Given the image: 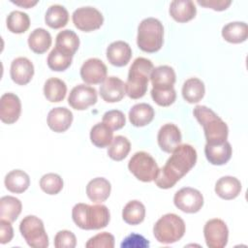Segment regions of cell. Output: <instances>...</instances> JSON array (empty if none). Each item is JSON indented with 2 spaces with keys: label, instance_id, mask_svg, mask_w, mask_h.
<instances>
[{
  "label": "cell",
  "instance_id": "cell-1",
  "mask_svg": "<svg viewBox=\"0 0 248 248\" xmlns=\"http://www.w3.org/2000/svg\"><path fill=\"white\" fill-rule=\"evenodd\" d=\"M197 151L190 144H179L166 162L165 166L159 169L155 179L156 185L161 189L173 187L196 164Z\"/></svg>",
  "mask_w": 248,
  "mask_h": 248
},
{
  "label": "cell",
  "instance_id": "cell-2",
  "mask_svg": "<svg viewBox=\"0 0 248 248\" xmlns=\"http://www.w3.org/2000/svg\"><path fill=\"white\" fill-rule=\"evenodd\" d=\"M193 114L202 126L207 144H221L228 139L229 128L211 108L205 106H196Z\"/></svg>",
  "mask_w": 248,
  "mask_h": 248
},
{
  "label": "cell",
  "instance_id": "cell-3",
  "mask_svg": "<svg viewBox=\"0 0 248 248\" xmlns=\"http://www.w3.org/2000/svg\"><path fill=\"white\" fill-rule=\"evenodd\" d=\"M153 69V63L147 58L138 57L134 60L125 83V92L131 99H140L145 95Z\"/></svg>",
  "mask_w": 248,
  "mask_h": 248
},
{
  "label": "cell",
  "instance_id": "cell-4",
  "mask_svg": "<svg viewBox=\"0 0 248 248\" xmlns=\"http://www.w3.org/2000/svg\"><path fill=\"white\" fill-rule=\"evenodd\" d=\"M72 218L82 230H99L108 226L109 211L104 204L89 205L80 202L73 207Z\"/></svg>",
  "mask_w": 248,
  "mask_h": 248
},
{
  "label": "cell",
  "instance_id": "cell-5",
  "mask_svg": "<svg viewBox=\"0 0 248 248\" xmlns=\"http://www.w3.org/2000/svg\"><path fill=\"white\" fill-rule=\"evenodd\" d=\"M164 43V27L161 21L155 17H147L140 21L138 27L137 44L145 52L158 51Z\"/></svg>",
  "mask_w": 248,
  "mask_h": 248
},
{
  "label": "cell",
  "instance_id": "cell-6",
  "mask_svg": "<svg viewBox=\"0 0 248 248\" xmlns=\"http://www.w3.org/2000/svg\"><path fill=\"white\" fill-rule=\"evenodd\" d=\"M153 233L160 243L170 244L178 241L184 235L185 223L178 215L168 213L155 223Z\"/></svg>",
  "mask_w": 248,
  "mask_h": 248
},
{
  "label": "cell",
  "instance_id": "cell-7",
  "mask_svg": "<svg viewBox=\"0 0 248 248\" xmlns=\"http://www.w3.org/2000/svg\"><path fill=\"white\" fill-rule=\"evenodd\" d=\"M19 231L29 246L34 248H46L48 246V237L40 218L34 215L24 217L19 224Z\"/></svg>",
  "mask_w": 248,
  "mask_h": 248
},
{
  "label": "cell",
  "instance_id": "cell-8",
  "mask_svg": "<svg viewBox=\"0 0 248 248\" xmlns=\"http://www.w3.org/2000/svg\"><path fill=\"white\" fill-rule=\"evenodd\" d=\"M129 170L140 181L151 182L156 179L159 167L154 158L144 151L136 152L128 163Z\"/></svg>",
  "mask_w": 248,
  "mask_h": 248
},
{
  "label": "cell",
  "instance_id": "cell-9",
  "mask_svg": "<svg viewBox=\"0 0 248 248\" xmlns=\"http://www.w3.org/2000/svg\"><path fill=\"white\" fill-rule=\"evenodd\" d=\"M75 26L84 32L99 29L104 22V16L100 11L93 7H81L77 9L72 16Z\"/></svg>",
  "mask_w": 248,
  "mask_h": 248
},
{
  "label": "cell",
  "instance_id": "cell-10",
  "mask_svg": "<svg viewBox=\"0 0 248 248\" xmlns=\"http://www.w3.org/2000/svg\"><path fill=\"white\" fill-rule=\"evenodd\" d=\"M174 205L183 212L196 213L203 205L202 193L191 187H184L178 190L173 197Z\"/></svg>",
  "mask_w": 248,
  "mask_h": 248
},
{
  "label": "cell",
  "instance_id": "cell-11",
  "mask_svg": "<svg viewBox=\"0 0 248 248\" xmlns=\"http://www.w3.org/2000/svg\"><path fill=\"white\" fill-rule=\"evenodd\" d=\"M203 234L206 245L209 248H223L228 243L229 230L221 219L208 220L204 225Z\"/></svg>",
  "mask_w": 248,
  "mask_h": 248
},
{
  "label": "cell",
  "instance_id": "cell-12",
  "mask_svg": "<svg viewBox=\"0 0 248 248\" xmlns=\"http://www.w3.org/2000/svg\"><path fill=\"white\" fill-rule=\"evenodd\" d=\"M97 102V91L94 87L78 84L75 86L68 97L69 105L77 110H84Z\"/></svg>",
  "mask_w": 248,
  "mask_h": 248
},
{
  "label": "cell",
  "instance_id": "cell-13",
  "mask_svg": "<svg viewBox=\"0 0 248 248\" xmlns=\"http://www.w3.org/2000/svg\"><path fill=\"white\" fill-rule=\"evenodd\" d=\"M107 66L98 58L87 59L80 68L81 79L88 84H98L107 78Z\"/></svg>",
  "mask_w": 248,
  "mask_h": 248
},
{
  "label": "cell",
  "instance_id": "cell-14",
  "mask_svg": "<svg viewBox=\"0 0 248 248\" xmlns=\"http://www.w3.org/2000/svg\"><path fill=\"white\" fill-rule=\"evenodd\" d=\"M21 103L14 93H5L0 99V118L6 124L15 123L20 116Z\"/></svg>",
  "mask_w": 248,
  "mask_h": 248
},
{
  "label": "cell",
  "instance_id": "cell-15",
  "mask_svg": "<svg viewBox=\"0 0 248 248\" xmlns=\"http://www.w3.org/2000/svg\"><path fill=\"white\" fill-rule=\"evenodd\" d=\"M160 148L167 153H171L181 142V133L174 124L168 123L163 125L157 136Z\"/></svg>",
  "mask_w": 248,
  "mask_h": 248
},
{
  "label": "cell",
  "instance_id": "cell-16",
  "mask_svg": "<svg viewBox=\"0 0 248 248\" xmlns=\"http://www.w3.org/2000/svg\"><path fill=\"white\" fill-rule=\"evenodd\" d=\"M125 94V83L116 77L107 78L100 86V95L107 103L119 102Z\"/></svg>",
  "mask_w": 248,
  "mask_h": 248
},
{
  "label": "cell",
  "instance_id": "cell-17",
  "mask_svg": "<svg viewBox=\"0 0 248 248\" xmlns=\"http://www.w3.org/2000/svg\"><path fill=\"white\" fill-rule=\"evenodd\" d=\"M10 75L14 82L18 85H25L33 78L34 66L28 58L17 57L11 64Z\"/></svg>",
  "mask_w": 248,
  "mask_h": 248
},
{
  "label": "cell",
  "instance_id": "cell-18",
  "mask_svg": "<svg viewBox=\"0 0 248 248\" xmlns=\"http://www.w3.org/2000/svg\"><path fill=\"white\" fill-rule=\"evenodd\" d=\"M131 57V46L124 41L113 42L107 48V58L113 66L123 67L129 63Z\"/></svg>",
  "mask_w": 248,
  "mask_h": 248
},
{
  "label": "cell",
  "instance_id": "cell-19",
  "mask_svg": "<svg viewBox=\"0 0 248 248\" xmlns=\"http://www.w3.org/2000/svg\"><path fill=\"white\" fill-rule=\"evenodd\" d=\"M48 127L56 132L62 133L67 131L73 122V113L70 109L64 107H58L52 108L47 114Z\"/></svg>",
  "mask_w": 248,
  "mask_h": 248
},
{
  "label": "cell",
  "instance_id": "cell-20",
  "mask_svg": "<svg viewBox=\"0 0 248 248\" xmlns=\"http://www.w3.org/2000/svg\"><path fill=\"white\" fill-rule=\"evenodd\" d=\"M170 15L177 22H187L196 16L197 9L191 0H174L170 5Z\"/></svg>",
  "mask_w": 248,
  "mask_h": 248
},
{
  "label": "cell",
  "instance_id": "cell-21",
  "mask_svg": "<svg viewBox=\"0 0 248 248\" xmlns=\"http://www.w3.org/2000/svg\"><path fill=\"white\" fill-rule=\"evenodd\" d=\"M232 149L229 141H225L221 144H205L204 154L208 162L212 165L221 166L226 164L232 157Z\"/></svg>",
  "mask_w": 248,
  "mask_h": 248
},
{
  "label": "cell",
  "instance_id": "cell-22",
  "mask_svg": "<svg viewBox=\"0 0 248 248\" xmlns=\"http://www.w3.org/2000/svg\"><path fill=\"white\" fill-rule=\"evenodd\" d=\"M175 72L174 70L168 66L162 65L154 68L151 75L150 80L153 85L152 88L155 89H169L173 87L175 82Z\"/></svg>",
  "mask_w": 248,
  "mask_h": 248
},
{
  "label": "cell",
  "instance_id": "cell-23",
  "mask_svg": "<svg viewBox=\"0 0 248 248\" xmlns=\"http://www.w3.org/2000/svg\"><path fill=\"white\" fill-rule=\"evenodd\" d=\"M111 186L108 180L104 177H96L90 180L86 186L87 197L96 203L105 202L110 194Z\"/></svg>",
  "mask_w": 248,
  "mask_h": 248
},
{
  "label": "cell",
  "instance_id": "cell-24",
  "mask_svg": "<svg viewBox=\"0 0 248 248\" xmlns=\"http://www.w3.org/2000/svg\"><path fill=\"white\" fill-rule=\"evenodd\" d=\"M241 191L240 181L233 176H223L215 184V193L224 200L236 198Z\"/></svg>",
  "mask_w": 248,
  "mask_h": 248
},
{
  "label": "cell",
  "instance_id": "cell-25",
  "mask_svg": "<svg viewBox=\"0 0 248 248\" xmlns=\"http://www.w3.org/2000/svg\"><path fill=\"white\" fill-rule=\"evenodd\" d=\"M153 108L146 103H140L132 107L129 111V120L136 127H143L154 118Z\"/></svg>",
  "mask_w": 248,
  "mask_h": 248
},
{
  "label": "cell",
  "instance_id": "cell-26",
  "mask_svg": "<svg viewBox=\"0 0 248 248\" xmlns=\"http://www.w3.org/2000/svg\"><path fill=\"white\" fill-rule=\"evenodd\" d=\"M79 46V39L78 36L70 29H66L60 31L56 36L55 41V47L58 48L60 51L74 56L76 51Z\"/></svg>",
  "mask_w": 248,
  "mask_h": 248
},
{
  "label": "cell",
  "instance_id": "cell-27",
  "mask_svg": "<svg viewBox=\"0 0 248 248\" xmlns=\"http://www.w3.org/2000/svg\"><path fill=\"white\" fill-rule=\"evenodd\" d=\"M222 37L232 44L243 43L248 37V26L242 21L230 22L222 28Z\"/></svg>",
  "mask_w": 248,
  "mask_h": 248
},
{
  "label": "cell",
  "instance_id": "cell-28",
  "mask_svg": "<svg viewBox=\"0 0 248 248\" xmlns=\"http://www.w3.org/2000/svg\"><path fill=\"white\" fill-rule=\"evenodd\" d=\"M29 185V175L21 170H14L5 176V186L12 193H23L28 189Z\"/></svg>",
  "mask_w": 248,
  "mask_h": 248
},
{
  "label": "cell",
  "instance_id": "cell-29",
  "mask_svg": "<svg viewBox=\"0 0 248 248\" xmlns=\"http://www.w3.org/2000/svg\"><path fill=\"white\" fill-rule=\"evenodd\" d=\"M51 36L44 28L34 29L28 37V46L32 51L38 54L46 52L51 46Z\"/></svg>",
  "mask_w": 248,
  "mask_h": 248
},
{
  "label": "cell",
  "instance_id": "cell-30",
  "mask_svg": "<svg viewBox=\"0 0 248 248\" xmlns=\"http://www.w3.org/2000/svg\"><path fill=\"white\" fill-rule=\"evenodd\" d=\"M21 202L13 196H5L0 199V217L11 223L15 222L21 212Z\"/></svg>",
  "mask_w": 248,
  "mask_h": 248
},
{
  "label": "cell",
  "instance_id": "cell-31",
  "mask_svg": "<svg viewBox=\"0 0 248 248\" xmlns=\"http://www.w3.org/2000/svg\"><path fill=\"white\" fill-rule=\"evenodd\" d=\"M204 92V83L197 78H191L183 83L182 96L190 104L200 102L203 98Z\"/></svg>",
  "mask_w": 248,
  "mask_h": 248
},
{
  "label": "cell",
  "instance_id": "cell-32",
  "mask_svg": "<svg viewBox=\"0 0 248 248\" xmlns=\"http://www.w3.org/2000/svg\"><path fill=\"white\" fill-rule=\"evenodd\" d=\"M67 93L66 83L57 78H48L44 85V94L47 101L58 103L64 100Z\"/></svg>",
  "mask_w": 248,
  "mask_h": 248
},
{
  "label": "cell",
  "instance_id": "cell-33",
  "mask_svg": "<svg viewBox=\"0 0 248 248\" xmlns=\"http://www.w3.org/2000/svg\"><path fill=\"white\" fill-rule=\"evenodd\" d=\"M69 20V14L65 7L55 4L51 5L45 16L46 23L53 29H59L64 27Z\"/></svg>",
  "mask_w": 248,
  "mask_h": 248
},
{
  "label": "cell",
  "instance_id": "cell-34",
  "mask_svg": "<svg viewBox=\"0 0 248 248\" xmlns=\"http://www.w3.org/2000/svg\"><path fill=\"white\" fill-rule=\"evenodd\" d=\"M145 207L137 200L130 201L122 210V218L129 225H139L144 220Z\"/></svg>",
  "mask_w": 248,
  "mask_h": 248
},
{
  "label": "cell",
  "instance_id": "cell-35",
  "mask_svg": "<svg viewBox=\"0 0 248 248\" xmlns=\"http://www.w3.org/2000/svg\"><path fill=\"white\" fill-rule=\"evenodd\" d=\"M91 142L100 148L109 146L113 140V132L104 122L95 124L90 131Z\"/></svg>",
  "mask_w": 248,
  "mask_h": 248
},
{
  "label": "cell",
  "instance_id": "cell-36",
  "mask_svg": "<svg viewBox=\"0 0 248 248\" xmlns=\"http://www.w3.org/2000/svg\"><path fill=\"white\" fill-rule=\"evenodd\" d=\"M30 26V18L26 13L13 11L7 16V27L9 31L16 34L24 33Z\"/></svg>",
  "mask_w": 248,
  "mask_h": 248
},
{
  "label": "cell",
  "instance_id": "cell-37",
  "mask_svg": "<svg viewBox=\"0 0 248 248\" xmlns=\"http://www.w3.org/2000/svg\"><path fill=\"white\" fill-rule=\"evenodd\" d=\"M131 149L129 140L123 136H116L108 149V155L114 161H121L127 157Z\"/></svg>",
  "mask_w": 248,
  "mask_h": 248
},
{
  "label": "cell",
  "instance_id": "cell-38",
  "mask_svg": "<svg viewBox=\"0 0 248 248\" xmlns=\"http://www.w3.org/2000/svg\"><path fill=\"white\" fill-rule=\"evenodd\" d=\"M73 56H70L54 47L47 56V66L52 71L61 72L67 70L72 64Z\"/></svg>",
  "mask_w": 248,
  "mask_h": 248
},
{
  "label": "cell",
  "instance_id": "cell-39",
  "mask_svg": "<svg viewBox=\"0 0 248 248\" xmlns=\"http://www.w3.org/2000/svg\"><path fill=\"white\" fill-rule=\"evenodd\" d=\"M40 187L48 195H56L63 188V180L60 175L49 172L42 176L40 179Z\"/></svg>",
  "mask_w": 248,
  "mask_h": 248
},
{
  "label": "cell",
  "instance_id": "cell-40",
  "mask_svg": "<svg viewBox=\"0 0 248 248\" xmlns=\"http://www.w3.org/2000/svg\"><path fill=\"white\" fill-rule=\"evenodd\" d=\"M151 97L153 101L161 107H169L174 103L176 93L173 87L169 89H151Z\"/></svg>",
  "mask_w": 248,
  "mask_h": 248
},
{
  "label": "cell",
  "instance_id": "cell-41",
  "mask_svg": "<svg viewBox=\"0 0 248 248\" xmlns=\"http://www.w3.org/2000/svg\"><path fill=\"white\" fill-rule=\"evenodd\" d=\"M103 122L111 130H119L124 127L126 118L121 110L112 109L107 111L103 115Z\"/></svg>",
  "mask_w": 248,
  "mask_h": 248
},
{
  "label": "cell",
  "instance_id": "cell-42",
  "mask_svg": "<svg viewBox=\"0 0 248 248\" xmlns=\"http://www.w3.org/2000/svg\"><path fill=\"white\" fill-rule=\"evenodd\" d=\"M85 246L87 248H113L114 236L109 232H104L91 237Z\"/></svg>",
  "mask_w": 248,
  "mask_h": 248
},
{
  "label": "cell",
  "instance_id": "cell-43",
  "mask_svg": "<svg viewBox=\"0 0 248 248\" xmlns=\"http://www.w3.org/2000/svg\"><path fill=\"white\" fill-rule=\"evenodd\" d=\"M76 245V235L70 231H59L54 236V246L56 248H74Z\"/></svg>",
  "mask_w": 248,
  "mask_h": 248
},
{
  "label": "cell",
  "instance_id": "cell-44",
  "mask_svg": "<svg viewBox=\"0 0 248 248\" xmlns=\"http://www.w3.org/2000/svg\"><path fill=\"white\" fill-rule=\"evenodd\" d=\"M149 246V242L142 235L132 232L128 236H126L122 243V248H146Z\"/></svg>",
  "mask_w": 248,
  "mask_h": 248
},
{
  "label": "cell",
  "instance_id": "cell-45",
  "mask_svg": "<svg viewBox=\"0 0 248 248\" xmlns=\"http://www.w3.org/2000/svg\"><path fill=\"white\" fill-rule=\"evenodd\" d=\"M14 236V230L11 222L1 219L0 221V242L6 244L12 240Z\"/></svg>",
  "mask_w": 248,
  "mask_h": 248
},
{
  "label": "cell",
  "instance_id": "cell-46",
  "mask_svg": "<svg viewBox=\"0 0 248 248\" xmlns=\"http://www.w3.org/2000/svg\"><path fill=\"white\" fill-rule=\"evenodd\" d=\"M198 4L201 5V6H203L205 8L213 9L215 11H224L232 4V1H225V0H204V1H201V0H198Z\"/></svg>",
  "mask_w": 248,
  "mask_h": 248
},
{
  "label": "cell",
  "instance_id": "cell-47",
  "mask_svg": "<svg viewBox=\"0 0 248 248\" xmlns=\"http://www.w3.org/2000/svg\"><path fill=\"white\" fill-rule=\"evenodd\" d=\"M11 2L14 3V4H16V5H17V6L26 8V9L33 7V6H35V5L38 3V1H31V0H19V1H14V0H12Z\"/></svg>",
  "mask_w": 248,
  "mask_h": 248
}]
</instances>
